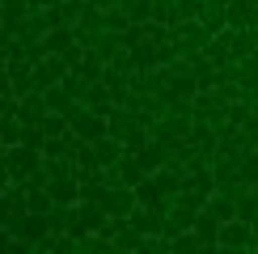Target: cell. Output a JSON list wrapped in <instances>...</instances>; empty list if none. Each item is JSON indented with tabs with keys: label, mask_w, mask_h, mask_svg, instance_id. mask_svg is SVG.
Instances as JSON below:
<instances>
[{
	"label": "cell",
	"mask_w": 258,
	"mask_h": 254,
	"mask_svg": "<svg viewBox=\"0 0 258 254\" xmlns=\"http://www.w3.org/2000/svg\"><path fill=\"white\" fill-rule=\"evenodd\" d=\"M13 93V77H9V64L0 59V98H9Z\"/></svg>",
	"instance_id": "cell-30"
},
{
	"label": "cell",
	"mask_w": 258,
	"mask_h": 254,
	"mask_svg": "<svg viewBox=\"0 0 258 254\" xmlns=\"http://www.w3.org/2000/svg\"><path fill=\"white\" fill-rule=\"evenodd\" d=\"M182 186H186V174H178L174 165H161V169H153V174H144V182L136 186V195H140V204L165 212L169 199H174Z\"/></svg>",
	"instance_id": "cell-1"
},
{
	"label": "cell",
	"mask_w": 258,
	"mask_h": 254,
	"mask_svg": "<svg viewBox=\"0 0 258 254\" xmlns=\"http://www.w3.org/2000/svg\"><path fill=\"white\" fill-rule=\"evenodd\" d=\"M178 5V17L186 21V17H203V9H208V0H174Z\"/></svg>",
	"instance_id": "cell-29"
},
{
	"label": "cell",
	"mask_w": 258,
	"mask_h": 254,
	"mask_svg": "<svg viewBox=\"0 0 258 254\" xmlns=\"http://www.w3.org/2000/svg\"><path fill=\"white\" fill-rule=\"evenodd\" d=\"M68 132H77L81 140L93 144V140H102L110 127H106V114H98V110H89L85 102H77V106L68 110Z\"/></svg>",
	"instance_id": "cell-3"
},
{
	"label": "cell",
	"mask_w": 258,
	"mask_h": 254,
	"mask_svg": "<svg viewBox=\"0 0 258 254\" xmlns=\"http://www.w3.org/2000/svg\"><path fill=\"white\" fill-rule=\"evenodd\" d=\"M114 169H119V182L123 186H140V182H144V165L136 161V153H123Z\"/></svg>",
	"instance_id": "cell-16"
},
{
	"label": "cell",
	"mask_w": 258,
	"mask_h": 254,
	"mask_svg": "<svg viewBox=\"0 0 258 254\" xmlns=\"http://www.w3.org/2000/svg\"><path fill=\"white\" fill-rule=\"evenodd\" d=\"M119 9L132 21H153V0H119Z\"/></svg>",
	"instance_id": "cell-24"
},
{
	"label": "cell",
	"mask_w": 258,
	"mask_h": 254,
	"mask_svg": "<svg viewBox=\"0 0 258 254\" xmlns=\"http://www.w3.org/2000/svg\"><path fill=\"white\" fill-rule=\"evenodd\" d=\"M0 140H5V144H17L21 140V119H17V114H0Z\"/></svg>",
	"instance_id": "cell-25"
},
{
	"label": "cell",
	"mask_w": 258,
	"mask_h": 254,
	"mask_svg": "<svg viewBox=\"0 0 258 254\" xmlns=\"http://www.w3.org/2000/svg\"><path fill=\"white\" fill-rule=\"evenodd\" d=\"M203 26H208L212 30V34H224V30H229V17H224V5H212V0H208V9H203Z\"/></svg>",
	"instance_id": "cell-21"
},
{
	"label": "cell",
	"mask_w": 258,
	"mask_h": 254,
	"mask_svg": "<svg viewBox=\"0 0 258 254\" xmlns=\"http://www.w3.org/2000/svg\"><path fill=\"white\" fill-rule=\"evenodd\" d=\"M30 195V212H42V216H51V208H55V195H51V186H34L26 190Z\"/></svg>",
	"instance_id": "cell-23"
},
{
	"label": "cell",
	"mask_w": 258,
	"mask_h": 254,
	"mask_svg": "<svg viewBox=\"0 0 258 254\" xmlns=\"http://www.w3.org/2000/svg\"><path fill=\"white\" fill-rule=\"evenodd\" d=\"M47 233H51V216H42V212H26V216H21L17 225H13V237L30 241V246H38Z\"/></svg>",
	"instance_id": "cell-9"
},
{
	"label": "cell",
	"mask_w": 258,
	"mask_h": 254,
	"mask_svg": "<svg viewBox=\"0 0 258 254\" xmlns=\"http://www.w3.org/2000/svg\"><path fill=\"white\" fill-rule=\"evenodd\" d=\"M9 186H13V178H9V169H5V161H0V195H5Z\"/></svg>",
	"instance_id": "cell-32"
},
{
	"label": "cell",
	"mask_w": 258,
	"mask_h": 254,
	"mask_svg": "<svg viewBox=\"0 0 258 254\" xmlns=\"http://www.w3.org/2000/svg\"><path fill=\"white\" fill-rule=\"evenodd\" d=\"M216 246L220 250H258V229L250 225V220L233 216V220H224V225H220Z\"/></svg>",
	"instance_id": "cell-4"
},
{
	"label": "cell",
	"mask_w": 258,
	"mask_h": 254,
	"mask_svg": "<svg viewBox=\"0 0 258 254\" xmlns=\"http://www.w3.org/2000/svg\"><path fill=\"white\" fill-rule=\"evenodd\" d=\"M72 5H81V0H72Z\"/></svg>",
	"instance_id": "cell-34"
},
{
	"label": "cell",
	"mask_w": 258,
	"mask_h": 254,
	"mask_svg": "<svg viewBox=\"0 0 258 254\" xmlns=\"http://www.w3.org/2000/svg\"><path fill=\"white\" fill-rule=\"evenodd\" d=\"M42 93H47V110H55V114H68L72 110V106H77V98H72V93H68V85H51V89H42Z\"/></svg>",
	"instance_id": "cell-18"
},
{
	"label": "cell",
	"mask_w": 258,
	"mask_h": 254,
	"mask_svg": "<svg viewBox=\"0 0 258 254\" xmlns=\"http://www.w3.org/2000/svg\"><path fill=\"white\" fill-rule=\"evenodd\" d=\"M47 93H42V89H30V93H21V98H17V119L21 123H42V119H47Z\"/></svg>",
	"instance_id": "cell-10"
},
{
	"label": "cell",
	"mask_w": 258,
	"mask_h": 254,
	"mask_svg": "<svg viewBox=\"0 0 258 254\" xmlns=\"http://www.w3.org/2000/svg\"><path fill=\"white\" fill-rule=\"evenodd\" d=\"M68 72L72 68H68V59H63V55H42L34 64V85H38V89H51V85H59Z\"/></svg>",
	"instance_id": "cell-8"
},
{
	"label": "cell",
	"mask_w": 258,
	"mask_h": 254,
	"mask_svg": "<svg viewBox=\"0 0 258 254\" xmlns=\"http://www.w3.org/2000/svg\"><path fill=\"white\" fill-rule=\"evenodd\" d=\"M169 157H174V148H169L165 140H153V136H148V144H144V148L136 153V161L144 165V174H153V169L169 165Z\"/></svg>",
	"instance_id": "cell-11"
},
{
	"label": "cell",
	"mask_w": 258,
	"mask_h": 254,
	"mask_svg": "<svg viewBox=\"0 0 258 254\" xmlns=\"http://www.w3.org/2000/svg\"><path fill=\"white\" fill-rule=\"evenodd\" d=\"M93 153H98V161H102V165H119V157L127 153V148H123V140H114V136L106 132L102 140H93Z\"/></svg>",
	"instance_id": "cell-15"
},
{
	"label": "cell",
	"mask_w": 258,
	"mask_h": 254,
	"mask_svg": "<svg viewBox=\"0 0 258 254\" xmlns=\"http://www.w3.org/2000/svg\"><path fill=\"white\" fill-rule=\"evenodd\" d=\"M51 195H55V204H77L81 199V178H51Z\"/></svg>",
	"instance_id": "cell-17"
},
{
	"label": "cell",
	"mask_w": 258,
	"mask_h": 254,
	"mask_svg": "<svg viewBox=\"0 0 258 254\" xmlns=\"http://www.w3.org/2000/svg\"><path fill=\"white\" fill-rule=\"evenodd\" d=\"M127 26H132V17H127L123 9H119V0H114V5L106 9V30H114V34H119V30H127Z\"/></svg>",
	"instance_id": "cell-28"
},
{
	"label": "cell",
	"mask_w": 258,
	"mask_h": 254,
	"mask_svg": "<svg viewBox=\"0 0 258 254\" xmlns=\"http://www.w3.org/2000/svg\"><path fill=\"white\" fill-rule=\"evenodd\" d=\"M169 246H174V254H190V250H203V246H199V237H195L190 229L174 233V237H169Z\"/></svg>",
	"instance_id": "cell-27"
},
{
	"label": "cell",
	"mask_w": 258,
	"mask_h": 254,
	"mask_svg": "<svg viewBox=\"0 0 258 254\" xmlns=\"http://www.w3.org/2000/svg\"><path fill=\"white\" fill-rule=\"evenodd\" d=\"M254 55H258V51H254Z\"/></svg>",
	"instance_id": "cell-35"
},
{
	"label": "cell",
	"mask_w": 258,
	"mask_h": 254,
	"mask_svg": "<svg viewBox=\"0 0 258 254\" xmlns=\"http://www.w3.org/2000/svg\"><path fill=\"white\" fill-rule=\"evenodd\" d=\"M224 17H229V30H250V26H258V5L254 0H229Z\"/></svg>",
	"instance_id": "cell-12"
},
{
	"label": "cell",
	"mask_w": 258,
	"mask_h": 254,
	"mask_svg": "<svg viewBox=\"0 0 258 254\" xmlns=\"http://www.w3.org/2000/svg\"><path fill=\"white\" fill-rule=\"evenodd\" d=\"M136 204H140L136 186L114 182V186H106V190H102V208H106V216H110V220H127V216L136 212Z\"/></svg>",
	"instance_id": "cell-5"
},
{
	"label": "cell",
	"mask_w": 258,
	"mask_h": 254,
	"mask_svg": "<svg viewBox=\"0 0 258 254\" xmlns=\"http://www.w3.org/2000/svg\"><path fill=\"white\" fill-rule=\"evenodd\" d=\"M174 38H178L182 55H186V51H203V47H208V42L216 38V34H212V30L203 26L199 17H186V21H178V26H174Z\"/></svg>",
	"instance_id": "cell-6"
},
{
	"label": "cell",
	"mask_w": 258,
	"mask_h": 254,
	"mask_svg": "<svg viewBox=\"0 0 258 254\" xmlns=\"http://www.w3.org/2000/svg\"><path fill=\"white\" fill-rule=\"evenodd\" d=\"M190 233L199 237V246H203V250H216V237H220V220L212 216L208 208H199V216H195V225H190Z\"/></svg>",
	"instance_id": "cell-13"
},
{
	"label": "cell",
	"mask_w": 258,
	"mask_h": 254,
	"mask_svg": "<svg viewBox=\"0 0 258 254\" xmlns=\"http://www.w3.org/2000/svg\"><path fill=\"white\" fill-rule=\"evenodd\" d=\"M5 148H9V144H5V140H0V161H5Z\"/></svg>",
	"instance_id": "cell-33"
},
{
	"label": "cell",
	"mask_w": 258,
	"mask_h": 254,
	"mask_svg": "<svg viewBox=\"0 0 258 254\" xmlns=\"http://www.w3.org/2000/svg\"><path fill=\"white\" fill-rule=\"evenodd\" d=\"M26 212H30V195H26V186H17V182H13V186L5 190V195H0V220L13 229L17 220L26 216Z\"/></svg>",
	"instance_id": "cell-7"
},
{
	"label": "cell",
	"mask_w": 258,
	"mask_h": 254,
	"mask_svg": "<svg viewBox=\"0 0 258 254\" xmlns=\"http://www.w3.org/2000/svg\"><path fill=\"white\" fill-rule=\"evenodd\" d=\"M85 106H89V110H98V114H110V110H114L110 89H106L102 81H93V85H89V93H85Z\"/></svg>",
	"instance_id": "cell-20"
},
{
	"label": "cell",
	"mask_w": 258,
	"mask_h": 254,
	"mask_svg": "<svg viewBox=\"0 0 258 254\" xmlns=\"http://www.w3.org/2000/svg\"><path fill=\"white\" fill-rule=\"evenodd\" d=\"M9 246H13V229H9L5 220H0V250H9Z\"/></svg>",
	"instance_id": "cell-31"
},
{
	"label": "cell",
	"mask_w": 258,
	"mask_h": 254,
	"mask_svg": "<svg viewBox=\"0 0 258 254\" xmlns=\"http://www.w3.org/2000/svg\"><path fill=\"white\" fill-rule=\"evenodd\" d=\"M17 144L42 148V144H47V132H42V123H21V140H17Z\"/></svg>",
	"instance_id": "cell-26"
},
{
	"label": "cell",
	"mask_w": 258,
	"mask_h": 254,
	"mask_svg": "<svg viewBox=\"0 0 258 254\" xmlns=\"http://www.w3.org/2000/svg\"><path fill=\"white\" fill-rule=\"evenodd\" d=\"M72 72H77V77H85V81H102V72H106V59L98 55V51H85V55H81V64H77V68H72Z\"/></svg>",
	"instance_id": "cell-19"
},
{
	"label": "cell",
	"mask_w": 258,
	"mask_h": 254,
	"mask_svg": "<svg viewBox=\"0 0 258 254\" xmlns=\"http://www.w3.org/2000/svg\"><path fill=\"white\" fill-rule=\"evenodd\" d=\"M42 47H47V55H63L68 47H77V30L72 26H51L42 34Z\"/></svg>",
	"instance_id": "cell-14"
},
{
	"label": "cell",
	"mask_w": 258,
	"mask_h": 254,
	"mask_svg": "<svg viewBox=\"0 0 258 254\" xmlns=\"http://www.w3.org/2000/svg\"><path fill=\"white\" fill-rule=\"evenodd\" d=\"M153 21H157V26H169V30H174L178 26V5H174V0H153Z\"/></svg>",
	"instance_id": "cell-22"
},
{
	"label": "cell",
	"mask_w": 258,
	"mask_h": 254,
	"mask_svg": "<svg viewBox=\"0 0 258 254\" xmlns=\"http://www.w3.org/2000/svg\"><path fill=\"white\" fill-rule=\"evenodd\" d=\"M5 169L13 182H26L34 169H42V148H30V144H9L5 148Z\"/></svg>",
	"instance_id": "cell-2"
}]
</instances>
